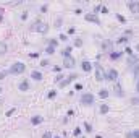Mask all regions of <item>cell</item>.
Instances as JSON below:
<instances>
[{"label": "cell", "mask_w": 139, "mask_h": 138, "mask_svg": "<svg viewBox=\"0 0 139 138\" xmlns=\"http://www.w3.org/2000/svg\"><path fill=\"white\" fill-rule=\"evenodd\" d=\"M24 68H26V65L23 64V62H16V64L11 65V68H10V73H15V75L23 73V72H24Z\"/></svg>", "instance_id": "6da1fadb"}, {"label": "cell", "mask_w": 139, "mask_h": 138, "mask_svg": "<svg viewBox=\"0 0 139 138\" xmlns=\"http://www.w3.org/2000/svg\"><path fill=\"white\" fill-rule=\"evenodd\" d=\"M95 80H97V81H102V80H107V75L103 73L102 67H100L99 64H95Z\"/></svg>", "instance_id": "7a4b0ae2"}, {"label": "cell", "mask_w": 139, "mask_h": 138, "mask_svg": "<svg viewBox=\"0 0 139 138\" xmlns=\"http://www.w3.org/2000/svg\"><path fill=\"white\" fill-rule=\"evenodd\" d=\"M81 104H86V106H91V104H94V94H91V93H86V94H83V96H81Z\"/></svg>", "instance_id": "3957f363"}, {"label": "cell", "mask_w": 139, "mask_h": 138, "mask_svg": "<svg viewBox=\"0 0 139 138\" xmlns=\"http://www.w3.org/2000/svg\"><path fill=\"white\" fill-rule=\"evenodd\" d=\"M117 78H118V72L117 70H108V73H107V80H112V81H117Z\"/></svg>", "instance_id": "277c9868"}, {"label": "cell", "mask_w": 139, "mask_h": 138, "mask_svg": "<svg viewBox=\"0 0 139 138\" xmlns=\"http://www.w3.org/2000/svg\"><path fill=\"white\" fill-rule=\"evenodd\" d=\"M63 67H66V68H73V67H74V59H73V57H66Z\"/></svg>", "instance_id": "5b68a950"}, {"label": "cell", "mask_w": 139, "mask_h": 138, "mask_svg": "<svg viewBox=\"0 0 139 138\" xmlns=\"http://www.w3.org/2000/svg\"><path fill=\"white\" fill-rule=\"evenodd\" d=\"M128 7L131 8L133 13H139V3H138V2H130V3H128Z\"/></svg>", "instance_id": "8992f818"}, {"label": "cell", "mask_w": 139, "mask_h": 138, "mask_svg": "<svg viewBox=\"0 0 139 138\" xmlns=\"http://www.w3.org/2000/svg\"><path fill=\"white\" fill-rule=\"evenodd\" d=\"M86 20H87V21H92L95 25H100V20L97 18L95 15H89V13H87V15H86Z\"/></svg>", "instance_id": "52a82bcc"}, {"label": "cell", "mask_w": 139, "mask_h": 138, "mask_svg": "<svg viewBox=\"0 0 139 138\" xmlns=\"http://www.w3.org/2000/svg\"><path fill=\"white\" fill-rule=\"evenodd\" d=\"M18 89H19V91H28V89H29V83H28V80H24V81L19 83Z\"/></svg>", "instance_id": "ba28073f"}, {"label": "cell", "mask_w": 139, "mask_h": 138, "mask_svg": "<svg viewBox=\"0 0 139 138\" xmlns=\"http://www.w3.org/2000/svg\"><path fill=\"white\" fill-rule=\"evenodd\" d=\"M74 78H78V76H76V75H71V76H68V78H66L65 81H62V83H60V86H62V88H65L66 84H70V83L73 81Z\"/></svg>", "instance_id": "9c48e42d"}, {"label": "cell", "mask_w": 139, "mask_h": 138, "mask_svg": "<svg viewBox=\"0 0 139 138\" xmlns=\"http://www.w3.org/2000/svg\"><path fill=\"white\" fill-rule=\"evenodd\" d=\"M81 67H83L84 72H91V70H92V64H91V62H86V60L81 64Z\"/></svg>", "instance_id": "30bf717a"}, {"label": "cell", "mask_w": 139, "mask_h": 138, "mask_svg": "<svg viewBox=\"0 0 139 138\" xmlns=\"http://www.w3.org/2000/svg\"><path fill=\"white\" fill-rule=\"evenodd\" d=\"M40 122H44V117H40V115H36V117L31 119V123H32V125H39Z\"/></svg>", "instance_id": "8fae6325"}, {"label": "cell", "mask_w": 139, "mask_h": 138, "mask_svg": "<svg viewBox=\"0 0 139 138\" xmlns=\"http://www.w3.org/2000/svg\"><path fill=\"white\" fill-rule=\"evenodd\" d=\"M31 78H34L36 81H40V80H42V73H39V72H32V73H31Z\"/></svg>", "instance_id": "7c38bea8"}, {"label": "cell", "mask_w": 139, "mask_h": 138, "mask_svg": "<svg viewBox=\"0 0 139 138\" xmlns=\"http://www.w3.org/2000/svg\"><path fill=\"white\" fill-rule=\"evenodd\" d=\"M36 29H37V31H40V33H45V31L49 29V28H47V25H40V23H39Z\"/></svg>", "instance_id": "4fadbf2b"}, {"label": "cell", "mask_w": 139, "mask_h": 138, "mask_svg": "<svg viewBox=\"0 0 139 138\" xmlns=\"http://www.w3.org/2000/svg\"><path fill=\"white\" fill-rule=\"evenodd\" d=\"M115 91H117V96H125V93H123V89H121L120 84H117V86H115Z\"/></svg>", "instance_id": "5bb4252c"}, {"label": "cell", "mask_w": 139, "mask_h": 138, "mask_svg": "<svg viewBox=\"0 0 139 138\" xmlns=\"http://www.w3.org/2000/svg\"><path fill=\"white\" fill-rule=\"evenodd\" d=\"M99 96H100L102 99H105V98H108V89H100V93H99Z\"/></svg>", "instance_id": "9a60e30c"}, {"label": "cell", "mask_w": 139, "mask_h": 138, "mask_svg": "<svg viewBox=\"0 0 139 138\" xmlns=\"http://www.w3.org/2000/svg\"><path fill=\"white\" fill-rule=\"evenodd\" d=\"M45 52H47V54H49V55L55 54V47H54V46H49V47H47V49H45Z\"/></svg>", "instance_id": "2e32d148"}, {"label": "cell", "mask_w": 139, "mask_h": 138, "mask_svg": "<svg viewBox=\"0 0 139 138\" xmlns=\"http://www.w3.org/2000/svg\"><path fill=\"white\" fill-rule=\"evenodd\" d=\"M5 52H7V44L0 42V54H5Z\"/></svg>", "instance_id": "e0dca14e"}, {"label": "cell", "mask_w": 139, "mask_h": 138, "mask_svg": "<svg viewBox=\"0 0 139 138\" xmlns=\"http://www.w3.org/2000/svg\"><path fill=\"white\" fill-rule=\"evenodd\" d=\"M70 54H71V47H66L65 50H63V55H65V59H66V57H71Z\"/></svg>", "instance_id": "ac0fdd59"}, {"label": "cell", "mask_w": 139, "mask_h": 138, "mask_svg": "<svg viewBox=\"0 0 139 138\" xmlns=\"http://www.w3.org/2000/svg\"><path fill=\"white\" fill-rule=\"evenodd\" d=\"M100 112H102V114H107V112H108V106H107V104H102V106H100Z\"/></svg>", "instance_id": "d6986e66"}, {"label": "cell", "mask_w": 139, "mask_h": 138, "mask_svg": "<svg viewBox=\"0 0 139 138\" xmlns=\"http://www.w3.org/2000/svg\"><path fill=\"white\" fill-rule=\"evenodd\" d=\"M120 52H112V54H110V57H112V59H118V57H120Z\"/></svg>", "instance_id": "ffe728a7"}, {"label": "cell", "mask_w": 139, "mask_h": 138, "mask_svg": "<svg viewBox=\"0 0 139 138\" xmlns=\"http://www.w3.org/2000/svg\"><path fill=\"white\" fill-rule=\"evenodd\" d=\"M84 128H86V132H92V127L89 123H84Z\"/></svg>", "instance_id": "44dd1931"}, {"label": "cell", "mask_w": 139, "mask_h": 138, "mask_svg": "<svg viewBox=\"0 0 139 138\" xmlns=\"http://www.w3.org/2000/svg\"><path fill=\"white\" fill-rule=\"evenodd\" d=\"M131 135H133V138H139V130H134Z\"/></svg>", "instance_id": "7402d4cb"}, {"label": "cell", "mask_w": 139, "mask_h": 138, "mask_svg": "<svg viewBox=\"0 0 139 138\" xmlns=\"http://www.w3.org/2000/svg\"><path fill=\"white\" fill-rule=\"evenodd\" d=\"M42 138H52V135H50V132H45V133L42 135Z\"/></svg>", "instance_id": "603a6c76"}, {"label": "cell", "mask_w": 139, "mask_h": 138, "mask_svg": "<svg viewBox=\"0 0 139 138\" xmlns=\"http://www.w3.org/2000/svg\"><path fill=\"white\" fill-rule=\"evenodd\" d=\"M118 42H128V37H120V39H118Z\"/></svg>", "instance_id": "cb8c5ba5"}, {"label": "cell", "mask_w": 139, "mask_h": 138, "mask_svg": "<svg viewBox=\"0 0 139 138\" xmlns=\"http://www.w3.org/2000/svg\"><path fill=\"white\" fill-rule=\"evenodd\" d=\"M74 135L79 137V135H81V128H74Z\"/></svg>", "instance_id": "d4e9b609"}, {"label": "cell", "mask_w": 139, "mask_h": 138, "mask_svg": "<svg viewBox=\"0 0 139 138\" xmlns=\"http://www.w3.org/2000/svg\"><path fill=\"white\" fill-rule=\"evenodd\" d=\"M57 44H58V42H57V39H50V46H54V47H55Z\"/></svg>", "instance_id": "484cf974"}, {"label": "cell", "mask_w": 139, "mask_h": 138, "mask_svg": "<svg viewBox=\"0 0 139 138\" xmlns=\"http://www.w3.org/2000/svg\"><path fill=\"white\" fill-rule=\"evenodd\" d=\"M117 18L120 20L121 23H125V21H126V20H125V16H121V15H117Z\"/></svg>", "instance_id": "4316f807"}, {"label": "cell", "mask_w": 139, "mask_h": 138, "mask_svg": "<svg viewBox=\"0 0 139 138\" xmlns=\"http://www.w3.org/2000/svg\"><path fill=\"white\" fill-rule=\"evenodd\" d=\"M55 94H57L55 91H50V93H49V98H50V99H52V98H55Z\"/></svg>", "instance_id": "83f0119b"}, {"label": "cell", "mask_w": 139, "mask_h": 138, "mask_svg": "<svg viewBox=\"0 0 139 138\" xmlns=\"http://www.w3.org/2000/svg\"><path fill=\"white\" fill-rule=\"evenodd\" d=\"M5 76H7V72H2L0 73V80H5Z\"/></svg>", "instance_id": "f1b7e54d"}, {"label": "cell", "mask_w": 139, "mask_h": 138, "mask_svg": "<svg viewBox=\"0 0 139 138\" xmlns=\"http://www.w3.org/2000/svg\"><path fill=\"white\" fill-rule=\"evenodd\" d=\"M74 44H76V46H78V47H81V46H83V42H81L79 39H76V42H74Z\"/></svg>", "instance_id": "f546056e"}, {"label": "cell", "mask_w": 139, "mask_h": 138, "mask_svg": "<svg viewBox=\"0 0 139 138\" xmlns=\"http://www.w3.org/2000/svg\"><path fill=\"white\" fill-rule=\"evenodd\" d=\"M125 52H126V54H130V55H133V50H131L130 47H126V50H125Z\"/></svg>", "instance_id": "4dcf8cb0"}, {"label": "cell", "mask_w": 139, "mask_h": 138, "mask_svg": "<svg viewBox=\"0 0 139 138\" xmlns=\"http://www.w3.org/2000/svg\"><path fill=\"white\" fill-rule=\"evenodd\" d=\"M102 13H108V10H107V7H102V10H100Z\"/></svg>", "instance_id": "1f68e13d"}, {"label": "cell", "mask_w": 139, "mask_h": 138, "mask_svg": "<svg viewBox=\"0 0 139 138\" xmlns=\"http://www.w3.org/2000/svg\"><path fill=\"white\" fill-rule=\"evenodd\" d=\"M136 91L139 93V80H138V84H136Z\"/></svg>", "instance_id": "d6a6232c"}, {"label": "cell", "mask_w": 139, "mask_h": 138, "mask_svg": "<svg viewBox=\"0 0 139 138\" xmlns=\"http://www.w3.org/2000/svg\"><path fill=\"white\" fill-rule=\"evenodd\" d=\"M55 138H62V137H55Z\"/></svg>", "instance_id": "836d02e7"}, {"label": "cell", "mask_w": 139, "mask_h": 138, "mask_svg": "<svg viewBox=\"0 0 139 138\" xmlns=\"http://www.w3.org/2000/svg\"><path fill=\"white\" fill-rule=\"evenodd\" d=\"M0 93H2V88H0Z\"/></svg>", "instance_id": "e575fe53"}]
</instances>
